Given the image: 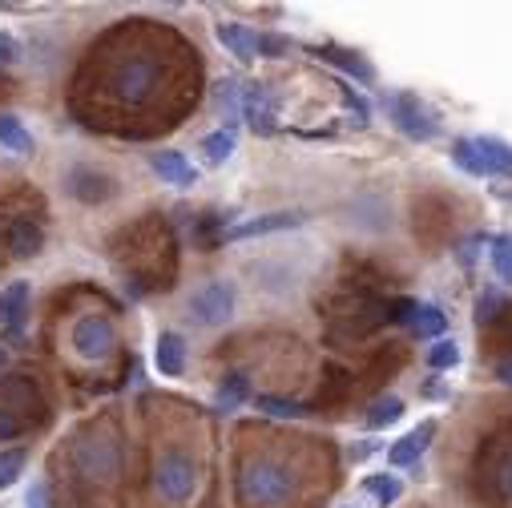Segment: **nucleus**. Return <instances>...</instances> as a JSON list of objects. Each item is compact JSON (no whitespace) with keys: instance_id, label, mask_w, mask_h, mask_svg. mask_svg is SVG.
<instances>
[{"instance_id":"f257e3e1","label":"nucleus","mask_w":512,"mask_h":508,"mask_svg":"<svg viewBox=\"0 0 512 508\" xmlns=\"http://www.w3.org/2000/svg\"><path fill=\"white\" fill-rule=\"evenodd\" d=\"M234 492L246 508H287L299 496V472L279 456H246L234 472Z\"/></svg>"},{"instance_id":"f03ea898","label":"nucleus","mask_w":512,"mask_h":508,"mask_svg":"<svg viewBox=\"0 0 512 508\" xmlns=\"http://www.w3.org/2000/svg\"><path fill=\"white\" fill-rule=\"evenodd\" d=\"M162 85V61L154 53H130L113 65V77H109V89L121 105H146Z\"/></svg>"},{"instance_id":"7ed1b4c3","label":"nucleus","mask_w":512,"mask_h":508,"mask_svg":"<svg viewBox=\"0 0 512 508\" xmlns=\"http://www.w3.org/2000/svg\"><path fill=\"white\" fill-rule=\"evenodd\" d=\"M452 162L472 178H512V146L496 134L456 138L452 142Z\"/></svg>"},{"instance_id":"20e7f679","label":"nucleus","mask_w":512,"mask_h":508,"mask_svg":"<svg viewBox=\"0 0 512 508\" xmlns=\"http://www.w3.org/2000/svg\"><path fill=\"white\" fill-rule=\"evenodd\" d=\"M202 484V464L186 448H162L154 460V492L166 504H186Z\"/></svg>"},{"instance_id":"39448f33","label":"nucleus","mask_w":512,"mask_h":508,"mask_svg":"<svg viewBox=\"0 0 512 508\" xmlns=\"http://www.w3.org/2000/svg\"><path fill=\"white\" fill-rule=\"evenodd\" d=\"M73 468L93 484H109L121 472V444L109 436H85L73 448Z\"/></svg>"},{"instance_id":"423d86ee","label":"nucleus","mask_w":512,"mask_h":508,"mask_svg":"<svg viewBox=\"0 0 512 508\" xmlns=\"http://www.w3.org/2000/svg\"><path fill=\"white\" fill-rule=\"evenodd\" d=\"M388 113L392 125L408 138V142H436L440 138V121L436 113L416 97V93H392L388 97Z\"/></svg>"},{"instance_id":"0eeeda50","label":"nucleus","mask_w":512,"mask_h":508,"mask_svg":"<svg viewBox=\"0 0 512 508\" xmlns=\"http://www.w3.org/2000/svg\"><path fill=\"white\" fill-rule=\"evenodd\" d=\"M234 283L230 279H210L190 295V319L198 327H222L234 319Z\"/></svg>"},{"instance_id":"6e6552de","label":"nucleus","mask_w":512,"mask_h":508,"mask_svg":"<svg viewBox=\"0 0 512 508\" xmlns=\"http://www.w3.org/2000/svg\"><path fill=\"white\" fill-rule=\"evenodd\" d=\"M69 343H73V355L85 359V363H101L113 355L117 347V327L105 319V315H81L69 331Z\"/></svg>"},{"instance_id":"1a4fd4ad","label":"nucleus","mask_w":512,"mask_h":508,"mask_svg":"<svg viewBox=\"0 0 512 508\" xmlns=\"http://www.w3.org/2000/svg\"><path fill=\"white\" fill-rule=\"evenodd\" d=\"M242 117H246V125L259 138H271L275 130H279V97L259 81V85H250L246 93H242V109H238Z\"/></svg>"},{"instance_id":"9d476101","label":"nucleus","mask_w":512,"mask_h":508,"mask_svg":"<svg viewBox=\"0 0 512 508\" xmlns=\"http://www.w3.org/2000/svg\"><path fill=\"white\" fill-rule=\"evenodd\" d=\"M307 214L303 210H275V214H254L230 230H222V242H246V238H263V234H283V230H295L303 226Z\"/></svg>"},{"instance_id":"9b49d317","label":"nucleus","mask_w":512,"mask_h":508,"mask_svg":"<svg viewBox=\"0 0 512 508\" xmlns=\"http://www.w3.org/2000/svg\"><path fill=\"white\" fill-rule=\"evenodd\" d=\"M311 57H319V61H327V65H335L347 81H359V85H371L375 81V65L363 57V53H355V49H339V45H319V49H311Z\"/></svg>"},{"instance_id":"f8f14e48","label":"nucleus","mask_w":512,"mask_h":508,"mask_svg":"<svg viewBox=\"0 0 512 508\" xmlns=\"http://www.w3.org/2000/svg\"><path fill=\"white\" fill-rule=\"evenodd\" d=\"M41 246H45L41 222H33V218H13V222L5 226V250H9V259L25 263V259H33V254H41Z\"/></svg>"},{"instance_id":"ddd939ff","label":"nucleus","mask_w":512,"mask_h":508,"mask_svg":"<svg viewBox=\"0 0 512 508\" xmlns=\"http://www.w3.org/2000/svg\"><path fill=\"white\" fill-rule=\"evenodd\" d=\"M29 299H33V291H29V283H21V279L0 291V327H5L13 339H21V327H25V319H29Z\"/></svg>"},{"instance_id":"4468645a","label":"nucleus","mask_w":512,"mask_h":508,"mask_svg":"<svg viewBox=\"0 0 512 508\" xmlns=\"http://www.w3.org/2000/svg\"><path fill=\"white\" fill-rule=\"evenodd\" d=\"M150 166H154V174H158L162 182H170V186H178V190L198 186L194 162H190L186 154H178V150H158V154H150Z\"/></svg>"},{"instance_id":"2eb2a0df","label":"nucleus","mask_w":512,"mask_h":508,"mask_svg":"<svg viewBox=\"0 0 512 508\" xmlns=\"http://www.w3.org/2000/svg\"><path fill=\"white\" fill-rule=\"evenodd\" d=\"M432 436H436V420H424L420 428H412L404 440H396V444H392V452H388V464H392V468H408V464H416V460L428 452Z\"/></svg>"},{"instance_id":"dca6fc26","label":"nucleus","mask_w":512,"mask_h":508,"mask_svg":"<svg viewBox=\"0 0 512 508\" xmlns=\"http://www.w3.org/2000/svg\"><path fill=\"white\" fill-rule=\"evenodd\" d=\"M214 37H218V41L226 45V53H234L242 65L259 57V33L246 29V25H238V21H218V25H214Z\"/></svg>"},{"instance_id":"f3484780","label":"nucleus","mask_w":512,"mask_h":508,"mask_svg":"<svg viewBox=\"0 0 512 508\" xmlns=\"http://www.w3.org/2000/svg\"><path fill=\"white\" fill-rule=\"evenodd\" d=\"M69 194H73L77 202H85V206H97V202L113 198V182H109L105 174L89 170V166H77V170L69 174Z\"/></svg>"},{"instance_id":"a211bd4d","label":"nucleus","mask_w":512,"mask_h":508,"mask_svg":"<svg viewBox=\"0 0 512 508\" xmlns=\"http://www.w3.org/2000/svg\"><path fill=\"white\" fill-rule=\"evenodd\" d=\"M154 363L166 379H182L186 375V339L178 331H162L154 343Z\"/></svg>"},{"instance_id":"6ab92c4d","label":"nucleus","mask_w":512,"mask_h":508,"mask_svg":"<svg viewBox=\"0 0 512 508\" xmlns=\"http://www.w3.org/2000/svg\"><path fill=\"white\" fill-rule=\"evenodd\" d=\"M0 150H9L17 158H29L37 146H33V134L25 130V121L13 117V113H0Z\"/></svg>"},{"instance_id":"aec40b11","label":"nucleus","mask_w":512,"mask_h":508,"mask_svg":"<svg viewBox=\"0 0 512 508\" xmlns=\"http://www.w3.org/2000/svg\"><path fill=\"white\" fill-rule=\"evenodd\" d=\"M246 400H250V379L242 371H230L218 384V392H214V408L218 412H238Z\"/></svg>"},{"instance_id":"412c9836","label":"nucleus","mask_w":512,"mask_h":508,"mask_svg":"<svg viewBox=\"0 0 512 508\" xmlns=\"http://www.w3.org/2000/svg\"><path fill=\"white\" fill-rule=\"evenodd\" d=\"M408 327H412L420 339H444V331H448V315H444L436 303H416Z\"/></svg>"},{"instance_id":"4be33fe9","label":"nucleus","mask_w":512,"mask_h":508,"mask_svg":"<svg viewBox=\"0 0 512 508\" xmlns=\"http://www.w3.org/2000/svg\"><path fill=\"white\" fill-rule=\"evenodd\" d=\"M404 420V400L400 396H379V400H371V408H367V428L371 432H383V428H392V424H400Z\"/></svg>"},{"instance_id":"5701e85b","label":"nucleus","mask_w":512,"mask_h":508,"mask_svg":"<svg viewBox=\"0 0 512 508\" xmlns=\"http://www.w3.org/2000/svg\"><path fill=\"white\" fill-rule=\"evenodd\" d=\"M254 408H259L263 416H271V420H303L311 408H303V404H295V400H287V396H271V392H263V396H254Z\"/></svg>"},{"instance_id":"b1692460","label":"nucleus","mask_w":512,"mask_h":508,"mask_svg":"<svg viewBox=\"0 0 512 508\" xmlns=\"http://www.w3.org/2000/svg\"><path fill=\"white\" fill-rule=\"evenodd\" d=\"M363 492H371L383 508H388V504H396V500L404 496V480H400L396 472H379V476H367V480H363Z\"/></svg>"},{"instance_id":"393cba45","label":"nucleus","mask_w":512,"mask_h":508,"mask_svg":"<svg viewBox=\"0 0 512 508\" xmlns=\"http://www.w3.org/2000/svg\"><path fill=\"white\" fill-rule=\"evenodd\" d=\"M230 154H234V130H214V134L202 138V158L210 166H226Z\"/></svg>"},{"instance_id":"a878e982","label":"nucleus","mask_w":512,"mask_h":508,"mask_svg":"<svg viewBox=\"0 0 512 508\" xmlns=\"http://www.w3.org/2000/svg\"><path fill=\"white\" fill-rule=\"evenodd\" d=\"M492 271L500 283L512 287V234H496L492 238Z\"/></svg>"},{"instance_id":"bb28decb","label":"nucleus","mask_w":512,"mask_h":508,"mask_svg":"<svg viewBox=\"0 0 512 508\" xmlns=\"http://www.w3.org/2000/svg\"><path fill=\"white\" fill-rule=\"evenodd\" d=\"M25 464H29V456H25L21 448H5V452H0V492L13 488V484L21 480Z\"/></svg>"},{"instance_id":"cd10ccee","label":"nucleus","mask_w":512,"mask_h":508,"mask_svg":"<svg viewBox=\"0 0 512 508\" xmlns=\"http://www.w3.org/2000/svg\"><path fill=\"white\" fill-rule=\"evenodd\" d=\"M492 492H496L500 504L512 508V448H508V452L496 460V468H492Z\"/></svg>"},{"instance_id":"c85d7f7f","label":"nucleus","mask_w":512,"mask_h":508,"mask_svg":"<svg viewBox=\"0 0 512 508\" xmlns=\"http://www.w3.org/2000/svg\"><path fill=\"white\" fill-rule=\"evenodd\" d=\"M504 311H508V303H504L496 291H484V295L476 299V323H480V327H496V323L504 319Z\"/></svg>"},{"instance_id":"c756f323","label":"nucleus","mask_w":512,"mask_h":508,"mask_svg":"<svg viewBox=\"0 0 512 508\" xmlns=\"http://www.w3.org/2000/svg\"><path fill=\"white\" fill-rule=\"evenodd\" d=\"M456 363H460L456 339H436V343L428 347V367H432V371H452Z\"/></svg>"},{"instance_id":"7c9ffc66","label":"nucleus","mask_w":512,"mask_h":508,"mask_svg":"<svg viewBox=\"0 0 512 508\" xmlns=\"http://www.w3.org/2000/svg\"><path fill=\"white\" fill-rule=\"evenodd\" d=\"M339 97H343V105H347V113H355V125L363 130V125H371V105H367V97L363 93H355V85H339Z\"/></svg>"},{"instance_id":"2f4dec72","label":"nucleus","mask_w":512,"mask_h":508,"mask_svg":"<svg viewBox=\"0 0 512 508\" xmlns=\"http://www.w3.org/2000/svg\"><path fill=\"white\" fill-rule=\"evenodd\" d=\"M214 101H218V109H226V113L242 109V89H238V81H234V77L218 81V85H214Z\"/></svg>"},{"instance_id":"473e14b6","label":"nucleus","mask_w":512,"mask_h":508,"mask_svg":"<svg viewBox=\"0 0 512 508\" xmlns=\"http://www.w3.org/2000/svg\"><path fill=\"white\" fill-rule=\"evenodd\" d=\"M291 49H295L291 37H283V33H259V57H287Z\"/></svg>"},{"instance_id":"72a5a7b5","label":"nucleus","mask_w":512,"mask_h":508,"mask_svg":"<svg viewBox=\"0 0 512 508\" xmlns=\"http://www.w3.org/2000/svg\"><path fill=\"white\" fill-rule=\"evenodd\" d=\"M17 61H21V45H17V37L0 29V65H17Z\"/></svg>"},{"instance_id":"f704fd0d","label":"nucleus","mask_w":512,"mask_h":508,"mask_svg":"<svg viewBox=\"0 0 512 508\" xmlns=\"http://www.w3.org/2000/svg\"><path fill=\"white\" fill-rule=\"evenodd\" d=\"M17 432H21V420L9 408H0V440H13Z\"/></svg>"},{"instance_id":"c9c22d12","label":"nucleus","mask_w":512,"mask_h":508,"mask_svg":"<svg viewBox=\"0 0 512 508\" xmlns=\"http://www.w3.org/2000/svg\"><path fill=\"white\" fill-rule=\"evenodd\" d=\"M25 504H29V508H49V504H45V484H41V480H37V484L29 488V496H25Z\"/></svg>"},{"instance_id":"e433bc0d","label":"nucleus","mask_w":512,"mask_h":508,"mask_svg":"<svg viewBox=\"0 0 512 508\" xmlns=\"http://www.w3.org/2000/svg\"><path fill=\"white\" fill-rule=\"evenodd\" d=\"M496 379L512 388V359H500V363H496Z\"/></svg>"},{"instance_id":"4c0bfd02","label":"nucleus","mask_w":512,"mask_h":508,"mask_svg":"<svg viewBox=\"0 0 512 508\" xmlns=\"http://www.w3.org/2000/svg\"><path fill=\"white\" fill-rule=\"evenodd\" d=\"M9 367V347H0V371Z\"/></svg>"}]
</instances>
